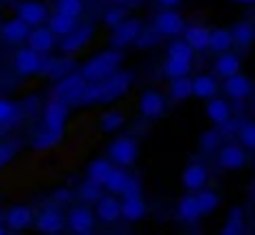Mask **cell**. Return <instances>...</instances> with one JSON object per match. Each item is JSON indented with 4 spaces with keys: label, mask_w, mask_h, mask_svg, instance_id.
I'll list each match as a JSON object with an SVG mask.
<instances>
[{
    "label": "cell",
    "mask_w": 255,
    "mask_h": 235,
    "mask_svg": "<svg viewBox=\"0 0 255 235\" xmlns=\"http://www.w3.org/2000/svg\"><path fill=\"white\" fill-rule=\"evenodd\" d=\"M225 93H228L230 98H235V100H245V98H250V93H253V83H250L248 75H243V73L238 70L235 75L225 78Z\"/></svg>",
    "instance_id": "cell-20"
},
{
    "label": "cell",
    "mask_w": 255,
    "mask_h": 235,
    "mask_svg": "<svg viewBox=\"0 0 255 235\" xmlns=\"http://www.w3.org/2000/svg\"><path fill=\"white\" fill-rule=\"evenodd\" d=\"M183 35H185V43L198 53V50H205L208 48L210 28H205V25H190V28H183Z\"/></svg>",
    "instance_id": "cell-26"
},
{
    "label": "cell",
    "mask_w": 255,
    "mask_h": 235,
    "mask_svg": "<svg viewBox=\"0 0 255 235\" xmlns=\"http://www.w3.org/2000/svg\"><path fill=\"white\" fill-rule=\"evenodd\" d=\"M123 125H125V115L118 113V110H110V113H105V115L100 118V130H103V133H115V130L123 128Z\"/></svg>",
    "instance_id": "cell-38"
},
{
    "label": "cell",
    "mask_w": 255,
    "mask_h": 235,
    "mask_svg": "<svg viewBox=\"0 0 255 235\" xmlns=\"http://www.w3.org/2000/svg\"><path fill=\"white\" fill-rule=\"evenodd\" d=\"M205 113H208V120H210L215 128H223L225 123H230V118H233V113H230V103L223 100V98H218V95L208 98Z\"/></svg>",
    "instance_id": "cell-16"
},
{
    "label": "cell",
    "mask_w": 255,
    "mask_h": 235,
    "mask_svg": "<svg viewBox=\"0 0 255 235\" xmlns=\"http://www.w3.org/2000/svg\"><path fill=\"white\" fill-rule=\"evenodd\" d=\"M183 185L188 188V190H200V188H205V183H208V170H205V165H200V163H190L185 170H183Z\"/></svg>",
    "instance_id": "cell-22"
},
{
    "label": "cell",
    "mask_w": 255,
    "mask_h": 235,
    "mask_svg": "<svg viewBox=\"0 0 255 235\" xmlns=\"http://www.w3.org/2000/svg\"><path fill=\"white\" fill-rule=\"evenodd\" d=\"M145 215H148V205H145V200H143L140 195H135V198H123V200H120V218H123V220L138 223V220H143Z\"/></svg>",
    "instance_id": "cell-18"
},
{
    "label": "cell",
    "mask_w": 255,
    "mask_h": 235,
    "mask_svg": "<svg viewBox=\"0 0 255 235\" xmlns=\"http://www.w3.org/2000/svg\"><path fill=\"white\" fill-rule=\"evenodd\" d=\"M158 40H160V38H158L155 30H140L138 38L133 40V45H138V48H150V45H155Z\"/></svg>",
    "instance_id": "cell-44"
},
{
    "label": "cell",
    "mask_w": 255,
    "mask_h": 235,
    "mask_svg": "<svg viewBox=\"0 0 255 235\" xmlns=\"http://www.w3.org/2000/svg\"><path fill=\"white\" fill-rule=\"evenodd\" d=\"M123 63V53L118 48H110V50H103L98 53L95 58H90L83 68H80V75L85 78V83H98L108 75H113Z\"/></svg>",
    "instance_id": "cell-2"
},
{
    "label": "cell",
    "mask_w": 255,
    "mask_h": 235,
    "mask_svg": "<svg viewBox=\"0 0 255 235\" xmlns=\"http://www.w3.org/2000/svg\"><path fill=\"white\" fill-rule=\"evenodd\" d=\"M218 143H220V133H218V128H213V130H208V133L200 135V148H203V150H215Z\"/></svg>",
    "instance_id": "cell-45"
},
{
    "label": "cell",
    "mask_w": 255,
    "mask_h": 235,
    "mask_svg": "<svg viewBox=\"0 0 255 235\" xmlns=\"http://www.w3.org/2000/svg\"><path fill=\"white\" fill-rule=\"evenodd\" d=\"M48 20V28L55 33V35H68L75 25H78V18H70V15H63V13H53L45 18Z\"/></svg>",
    "instance_id": "cell-28"
},
{
    "label": "cell",
    "mask_w": 255,
    "mask_h": 235,
    "mask_svg": "<svg viewBox=\"0 0 255 235\" xmlns=\"http://www.w3.org/2000/svg\"><path fill=\"white\" fill-rule=\"evenodd\" d=\"M85 78L80 73H70V75H60V80L55 83V90H53V98H60L65 103H78L83 88H85Z\"/></svg>",
    "instance_id": "cell-6"
},
{
    "label": "cell",
    "mask_w": 255,
    "mask_h": 235,
    "mask_svg": "<svg viewBox=\"0 0 255 235\" xmlns=\"http://www.w3.org/2000/svg\"><path fill=\"white\" fill-rule=\"evenodd\" d=\"M128 15H125V10L123 8H110V10H105L103 13V23L108 25V28H115L118 23H123Z\"/></svg>",
    "instance_id": "cell-43"
},
{
    "label": "cell",
    "mask_w": 255,
    "mask_h": 235,
    "mask_svg": "<svg viewBox=\"0 0 255 235\" xmlns=\"http://www.w3.org/2000/svg\"><path fill=\"white\" fill-rule=\"evenodd\" d=\"M28 30H30V25H25L20 18H13V20H8V23H0V38H3L5 43H10V45L25 43Z\"/></svg>",
    "instance_id": "cell-19"
},
{
    "label": "cell",
    "mask_w": 255,
    "mask_h": 235,
    "mask_svg": "<svg viewBox=\"0 0 255 235\" xmlns=\"http://www.w3.org/2000/svg\"><path fill=\"white\" fill-rule=\"evenodd\" d=\"M158 3H160L163 8H178V5L183 3V0H158Z\"/></svg>",
    "instance_id": "cell-47"
},
{
    "label": "cell",
    "mask_w": 255,
    "mask_h": 235,
    "mask_svg": "<svg viewBox=\"0 0 255 235\" xmlns=\"http://www.w3.org/2000/svg\"><path fill=\"white\" fill-rule=\"evenodd\" d=\"M213 70H215L218 78H230V75H235V73L240 70V58H238L235 53H230V50H223V53L215 58Z\"/></svg>",
    "instance_id": "cell-23"
},
{
    "label": "cell",
    "mask_w": 255,
    "mask_h": 235,
    "mask_svg": "<svg viewBox=\"0 0 255 235\" xmlns=\"http://www.w3.org/2000/svg\"><path fill=\"white\" fill-rule=\"evenodd\" d=\"M178 218L185 220V223H195V220L200 218L195 195H183V198H180V203H178Z\"/></svg>",
    "instance_id": "cell-34"
},
{
    "label": "cell",
    "mask_w": 255,
    "mask_h": 235,
    "mask_svg": "<svg viewBox=\"0 0 255 235\" xmlns=\"http://www.w3.org/2000/svg\"><path fill=\"white\" fill-rule=\"evenodd\" d=\"M110 168H113V160H110V158H98V160H93V163L88 165V180H93V183H98V185L103 188V183H105Z\"/></svg>",
    "instance_id": "cell-30"
},
{
    "label": "cell",
    "mask_w": 255,
    "mask_h": 235,
    "mask_svg": "<svg viewBox=\"0 0 255 235\" xmlns=\"http://www.w3.org/2000/svg\"><path fill=\"white\" fill-rule=\"evenodd\" d=\"M83 10H85L83 0H55V13H63V15H70V18H80Z\"/></svg>",
    "instance_id": "cell-37"
},
{
    "label": "cell",
    "mask_w": 255,
    "mask_h": 235,
    "mask_svg": "<svg viewBox=\"0 0 255 235\" xmlns=\"http://www.w3.org/2000/svg\"><path fill=\"white\" fill-rule=\"evenodd\" d=\"M243 210L240 208H233L230 215H228V225L223 228V235H233V233H243Z\"/></svg>",
    "instance_id": "cell-41"
},
{
    "label": "cell",
    "mask_w": 255,
    "mask_h": 235,
    "mask_svg": "<svg viewBox=\"0 0 255 235\" xmlns=\"http://www.w3.org/2000/svg\"><path fill=\"white\" fill-rule=\"evenodd\" d=\"M165 78H183V75H190V60H180V58H168L165 60V68H163Z\"/></svg>",
    "instance_id": "cell-35"
},
{
    "label": "cell",
    "mask_w": 255,
    "mask_h": 235,
    "mask_svg": "<svg viewBox=\"0 0 255 235\" xmlns=\"http://www.w3.org/2000/svg\"><path fill=\"white\" fill-rule=\"evenodd\" d=\"M3 233H8V228H5V225H0V235H3Z\"/></svg>",
    "instance_id": "cell-50"
},
{
    "label": "cell",
    "mask_w": 255,
    "mask_h": 235,
    "mask_svg": "<svg viewBox=\"0 0 255 235\" xmlns=\"http://www.w3.org/2000/svg\"><path fill=\"white\" fill-rule=\"evenodd\" d=\"M95 213H98V218H100L103 223H115V220H120V198H115L113 193L98 198Z\"/></svg>",
    "instance_id": "cell-21"
},
{
    "label": "cell",
    "mask_w": 255,
    "mask_h": 235,
    "mask_svg": "<svg viewBox=\"0 0 255 235\" xmlns=\"http://www.w3.org/2000/svg\"><path fill=\"white\" fill-rule=\"evenodd\" d=\"M65 223H68V228H70L73 233L88 235V233H93V228H95V213H93L88 205H75V208L68 210Z\"/></svg>",
    "instance_id": "cell-7"
},
{
    "label": "cell",
    "mask_w": 255,
    "mask_h": 235,
    "mask_svg": "<svg viewBox=\"0 0 255 235\" xmlns=\"http://www.w3.org/2000/svg\"><path fill=\"white\" fill-rule=\"evenodd\" d=\"M80 195H83V200H95V198H100V185L93 183V180H88V183L80 188Z\"/></svg>",
    "instance_id": "cell-46"
},
{
    "label": "cell",
    "mask_w": 255,
    "mask_h": 235,
    "mask_svg": "<svg viewBox=\"0 0 255 235\" xmlns=\"http://www.w3.org/2000/svg\"><path fill=\"white\" fill-rule=\"evenodd\" d=\"M238 140H240V145H243L245 150H253V148H255V125L245 120V123L238 128Z\"/></svg>",
    "instance_id": "cell-40"
},
{
    "label": "cell",
    "mask_w": 255,
    "mask_h": 235,
    "mask_svg": "<svg viewBox=\"0 0 255 235\" xmlns=\"http://www.w3.org/2000/svg\"><path fill=\"white\" fill-rule=\"evenodd\" d=\"M113 3H118V5H133V3H138V0H113Z\"/></svg>",
    "instance_id": "cell-48"
},
{
    "label": "cell",
    "mask_w": 255,
    "mask_h": 235,
    "mask_svg": "<svg viewBox=\"0 0 255 235\" xmlns=\"http://www.w3.org/2000/svg\"><path fill=\"white\" fill-rule=\"evenodd\" d=\"M93 33H95V30H93V25H83V28H78V25H75L68 35H63V38H65V40H63V45H60V48H63V53H78L80 48H85V45L90 43Z\"/></svg>",
    "instance_id": "cell-17"
},
{
    "label": "cell",
    "mask_w": 255,
    "mask_h": 235,
    "mask_svg": "<svg viewBox=\"0 0 255 235\" xmlns=\"http://www.w3.org/2000/svg\"><path fill=\"white\" fill-rule=\"evenodd\" d=\"M15 153H18V143H13V140H0V168L8 165V163L15 158Z\"/></svg>",
    "instance_id": "cell-42"
},
{
    "label": "cell",
    "mask_w": 255,
    "mask_h": 235,
    "mask_svg": "<svg viewBox=\"0 0 255 235\" xmlns=\"http://www.w3.org/2000/svg\"><path fill=\"white\" fill-rule=\"evenodd\" d=\"M18 18H20L25 25L35 28V25H43V23H45L48 8H45L43 3H38V0H25V3L18 5Z\"/></svg>",
    "instance_id": "cell-14"
},
{
    "label": "cell",
    "mask_w": 255,
    "mask_h": 235,
    "mask_svg": "<svg viewBox=\"0 0 255 235\" xmlns=\"http://www.w3.org/2000/svg\"><path fill=\"white\" fill-rule=\"evenodd\" d=\"M65 120H68V103L60 100V98L48 100V105H45V110H43V123H45V128H50V130H63V128H65Z\"/></svg>",
    "instance_id": "cell-8"
},
{
    "label": "cell",
    "mask_w": 255,
    "mask_h": 235,
    "mask_svg": "<svg viewBox=\"0 0 255 235\" xmlns=\"http://www.w3.org/2000/svg\"><path fill=\"white\" fill-rule=\"evenodd\" d=\"M218 163H220V168H225V170H240V168H245V163H248V153H245L243 145L230 143V145H223V148H220Z\"/></svg>",
    "instance_id": "cell-11"
},
{
    "label": "cell",
    "mask_w": 255,
    "mask_h": 235,
    "mask_svg": "<svg viewBox=\"0 0 255 235\" xmlns=\"http://www.w3.org/2000/svg\"><path fill=\"white\" fill-rule=\"evenodd\" d=\"M170 98H173V100H188V98H193L190 78H188V75L173 78V80H170Z\"/></svg>",
    "instance_id": "cell-36"
},
{
    "label": "cell",
    "mask_w": 255,
    "mask_h": 235,
    "mask_svg": "<svg viewBox=\"0 0 255 235\" xmlns=\"http://www.w3.org/2000/svg\"><path fill=\"white\" fill-rule=\"evenodd\" d=\"M18 115H20V108L8 100V98H0V125H5L8 130L18 123Z\"/></svg>",
    "instance_id": "cell-31"
},
{
    "label": "cell",
    "mask_w": 255,
    "mask_h": 235,
    "mask_svg": "<svg viewBox=\"0 0 255 235\" xmlns=\"http://www.w3.org/2000/svg\"><path fill=\"white\" fill-rule=\"evenodd\" d=\"M235 3H243V5H250V3H255V0H235Z\"/></svg>",
    "instance_id": "cell-49"
},
{
    "label": "cell",
    "mask_w": 255,
    "mask_h": 235,
    "mask_svg": "<svg viewBox=\"0 0 255 235\" xmlns=\"http://www.w3.org/2000/svg\"><path fill=\"white\" fill-rule=\"evenodd\" d=\"M138 155H140V148H138V140L133 135H120L108 148V158L113 160V165H120V168L135 165Z\"/></svg>",
    "instance_id": "cell-3"
},
{
    "label": "cell",
    "mask_w": 255,
    "mask_h": 235,
    "mask_svg": "<svg viewBox=\"0 0 255 235\" xmlns=\"http://www.w3.org/2000/svg\"><path fill=\"white\" fill-rule=\"evenodd\" d=\"M28 48H33L35 53H40V55H45V53H50L53 48H55V33L50 30V28H40V25H35L33 30H28Z\"/></svg>",
    "instance_id": "cell-15"
},
{
    "label": "cell",
    "mask_w": 255,
    "mask_h": 235,
    "mask_svg": "<svg viewBox=\"0 0 255 235\" xmlns=\"http://www.w3.org/2000/svg\"><path fill=\"white\" fill-rule=\"evenodd\" d=\"M230 35H233V45H240V48H250V43H253V38H255V28H253V23H238L233 30H230Z\"/></svg>",
    "instance_id": "cell-32"
},
{
    "label": "cell",
    "mask_w": 255,
    "mask_h": 235,
    "mask_svg": "<svg viewBox=\"0 0 255 235\" xmlns=\"http://www.w3.org/2000/svg\"><path fill=\"white\" fill-rule=\"evenodd\" d=\"M208 48L215 50V53L230 50V48H233V35H230V30H228V28H215V30H210Z\"/></svg>",
    "instance_id": "cell-29"
},
{
    "label": "cell",
    "mask_w": 255,
    "mask_h": 235,
    "mask_svg": "<svg viewBox=\"0 0 255 235\" xmlns=\"http://www.w3.org/2000/svg\"><path fill=\"white\" fill-rule=\"evenodd\" d=\"M183 28H185V20H183V15H180L175 8H165V10H160V13L153 18V30H155L158 35L175 38V35L183 33Z\"/></svg>",
    "instance_id": "cell-5"
},
{
    "label": "cell",
    "mask_w": 255,
    "mask_h": 235,
    "mask_svg": "<svg viewBox=\"0 0 255 235\" xmlns=\"http://www.w3.org/2000/svg\"><path fill=\"white\" fill-rule=\"evenodd\" d=\"M60 138H63V130H50V128H45V130H40V133L33 138V148H35V150H50V148H55V145L60 143Z\"/></svg>",
    "instance_id": "cell-33"
},
{
    "label": "cell",
    "mask_w": 255,
    "mask_h": 235,
    "mask_svg": "<svg viewBox=\"0 0 255 235\" xmlns=\"http://www.w3.org/2000/svg\"><path fill=\"white\" fill-rule=\"evenodd\" d=\"M190 90L195 98L208 100V98L218 95V80L213 75H195V78H190Z\"/></svg>",
    "instance_id": "cell-25"
},
{
    "label": "cell",
    "mask_w": 255,
    "mask_h": 235,
    "mask_svg": "<svg viewBox=\"0 0 255 235\" xmlns=\"http://www.w3.org/2000/svg\"><path fill=\"white\" fill-rule=\"evenodd\" d=\"M195 203H198V210H200V215H210V213H215L218 210V205H220V195L215 193V190H195Z\"/></svg>",
    "instance_id": "cell-27"
},
{
    "label": "cell",
    "mask_w": 255,
    "mask_h": 235,
    "mask_svg": "<svg viewBox=\"0 0 255 235\" xmlns=\"http://www.w3.org/2000/svg\"><path fill=\"white\" fill-rule=\"evenodd\" d=\"M195 50L185 43V40H173L168 45V58H180V60H193Z\"/></svg>",
    "instance_id": "cell-39"
},
{
    "label": "cell",
    "mask_w": 255,
    "mask_h": 235,
    "mask_svg": "<svg viewBox=\"0 0 255 235\" xmlns=\"http://www.w3.org/2000/svg\"><path fill=\"white\" fill-rule=\"evenodd\" d=\"M138 110L143 118H148V120H155V118L163 115L165 110V98L158 93V90H145L138 100Z\"/></svg>",
    "instance_id": "cell-12"
},
{
    "label": "cell",
    "mask_w": 255,
    "mask_h": 235,
    "mask_svg": "<svg viewBox=\"0 0 255 235\" xmlns=\"http://www.w3.org/2000/svg\"><path fill=\"white\" fill-rule=\"evenodd\" d=\"M13 68H15L18 75H35V73H40V68H43V58H40V53H35L33 48H23V50L15 53Z\"/></svg>",
    "instance_id": "cell-10"
},
{
    "label": "cell",
    "mask_w": 255,
    "mask_h": 235,
    "mask_svg": "<svg viewBox=\"0 0 255 235\" xmlns=\"http://www.w3.org/2000/svg\"><path fill=\"white\" fill-rule=\"evenodd\" d=\"M128 88H130V73H113L98 83H88L78 98L80 105H90V103H110L115 98H120Z\"/></svg>",
    "instance_id": "cell-1"
},
{
    "label": "cell",
    "mask_w": 255,
    "mask_h": 235,
    "mask_svg": "<svg viewBox=\"0 0 255 235\" xmlns=\"http://www.w3.org/2000/svg\"><path fill=\"white\" fill-rule=\"evenodd\" d=\"M143 30V23L135 20V18H125L123 23H118L115 28H110V48H128L133 45V40L138 38V33Z\"/></svg>",
    "instance_id": "cell-4"
},
{
    "label": "cell",
    "mask_w": 255,
    "mask_h": 235,
    "mask_svg": "<svg viewBox=\"0 0 255 235\" xmlns=\"http://www.w3.org/2000/svg\"><path fill=\"white\" fill-rule=\"evenodd\" d=\"M128 183H130V175H128V170L120 168V165H113L110 173H108V178H105V183H103V188H105L108 193H113V195H123V190L128 188Z\"/></svg>",
    "instance_id": "cell-24"
},
{
    "label": "cell",
    "mask_w": 255,
    "mask_h": 235,
    "mask_svg": "<svg viewBox=\"0 0 255 235\" xmlns=\"http://www.w3.org/2000/svg\"><path fill=\"white\" fill-rule=\"evenodd\" d=\"M33 218H35V213H33L30 205H13V208H8L5 215H3L5 228L13 230V233H20V230L30 228V225H33Z\"/></svg>",
    "instance_id": "cell-9"
},
{
    "label": "cell",
    "mask_w": 255,
    "mask_h": 235,
    "mask_svg": "<svg viewBox=\"0 0 255 235\" xmlns=\"http://www.w3.org/2000/svg\"><path fill=\"white\" fill-rule=\"evenodd\" d=\"M33 223H35V228H38L40 233L55 235V233H60V230H63L65 218H63V213H60V210H55V208H45V210H40V213L33 218Z\"/></svg>",
    "instance_id": "cell-13"
}]
</instances>
